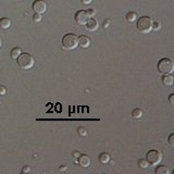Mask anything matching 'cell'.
Segmentation results:
<instances>
[{
    "label": "cell",
    "mask_w": 174,
    "mask_h": 174,
    "mask_svg": "<svg viewBox=\"0 0 174 174\" xmlns=\"http://www.w3.org/2000/svg\"><path fill=\"white\" fill-rule=\"evenodd\" d=\"M30 171H31V168L27 167V165H26V167H23L22 170H21V172H22V173H28Z\"/></svg>",
    "instance_id": "d4e9b609"
},
{
    "label": "cell",
    "mask_w": 174,
    "mask_h": 174,
    "mask_svg": "<svg viewBox=\"0 0 174 174\" xmlns=\"http://www.w3.org/2000/svg\"><path fill=\"white\" fill-rule=\"evenodd\" d=\"M143 114H144V112H143L142 109H139V108H136V109H134L132 111V117L134 119H140L143 117Z\"/></svg>",
    "instance_id": "5bb4252c"
},
{
    "label": "cell",
    "mask_w": 174,
    "mask_h": 174,
    "mask_svg": "<svg viewBox=\"0 0 174 174\" xmlns=\"http://www.w3.org/2000/svg\"><path fill=\"white\" fill-rule=\"evenodd\" d=\"M158 71L162 74H171L174 71V61L171 58H162L158 62Z\"/></svg>",
    "instance_id": "3957f363"
},
{
    "label": "cell",
    "mask_w": 174,
    "mask_h": 174,
    "mask_svg": "<svg viewBox=\"0 0 174 174\" xmlns=\"http://www.w3.org/2000/svg\"><path fill=\"white\" fill-rule=\"evenodd\" d=\"M1 46H2V40L0 39V48H1Z\"/></svg>",
    "instance_id": "f546056e"
},
{
    "label": "cell",
    "mask_w": 174,
    "mask_h": 174,
    "mask_svg": "<svg viewBox=\"0 0 174 174\" xmlns=\"http://www.w3.org/2000/svg\"><path fill=\"white\" fill-rule=\"evenodd\" d=\"M152 20L149 16H142L137 21L136 28L142 34H148L152 31Z\"/></svg>",
    "instance_id": "6da1fadb"
},
{
    "label": "cell",
    "mask_w": 174,
    "mask_h": 174,
    "mask_svg": "<svg viewBox=\"0 0 174 174\" xmlns=\"http://www.w3.org/2000/svg\"><path fill=\"white\" fill-rule=\"evenodd\" d=\"M81 2H82L83 5H90V3L92 2V0H81Z\"/></svg>",
    "instance_id": "4316f807"
},
{
    "label": "cell",
    "mask_w": 174,
    "mask_h": 174,
    "mask_svg": "<svg viewBox=\"0 0 174 174\" xmlns=\"http://www.w3.org/2000/svg\"><path fill=\"white\" fill-rule=\"evenodd\" d=\"M72 154H73V157H74V158H78V157H80V152H78V151H73Z\"/></svg>",
    "instance_id": "f1b7e54d"
},
{
    "label": "cell",
    "mask_w": 174,
    "mask_h": 174,
    "mask_svg": "<svg viewBox=\"0 0 174 174\" xmlns=\"http://www.w3.org/2000/svg\"><path fill=\"white\" fill-rule=\"evenodd\" d=\"M87 14L89 15V17H92V16H95L96 12H95L94 9H89V10H87Z\"/></svg>",
    "instance_id": "7402d4cb"
},
{
    "label": "cell",
    "mask_w": 174,
    "mask_h": 174,
    "mask_svg": "<svg viewBox=\"0 0 174 174\" xmlns=\"http://www.w3.org/2000/svg\"><path fill=\"white\" fill-rule=\"evenodd\" d=\"M169 101L171 104H174V94H171L169 96Z\"/></svg>",
    "instance_id": "484cf974"
},
{
    "label": "cell",
    "mask_w": 174,
    "mask_h": 174,
    "mask_svg": "<svg viewBox=\"0 0 174 174\" xmlns=\"http://www.w3.org/2000/svg\"><path fill=\"white\" fill-rule=\"evenodd\" d=\"M146 160L149 162L151 165H157L162 161V154L157 149H151L147 152Z\"/></svg>",
    "instance_id": "5b68a950"
},
{
    "label": "cell",
    "mask_w": 174,
    "mask_h": 174,
    "mask_svg": "<svg viewBox=\"0 0 174 174\" xmlns=\"http://www.w3.org/2000/svg\"><path fill=\"white\" fill-rule=\"evenodd\" d=\"M99 161L100 163L102 164L108 163V162L110 161V154H107V152H101V154H99Z\"/></svg>",
    "instance_id": "4fadbf2b"
},
{
    "label": "cell",
    "mask_w": 174,
    "mask_h": 174,
    "mask_svg": "<svg viewBox=\"0 0 174 174\" xmlns=\"http://www.w3.org/2000/svg\"><path fill=\"white\" fill-rule=\"evenodd\" d=\"M169 143H170V145H171L172 147L174 146V134H171L169 136Z\"/></svg>",
    "instance_id": "603a6c76"
},
{
    "label": "cell",
    "mask_w": 174,
    "mask_h": 174,
    "mask_svg": "<svg viewBox=\"0 0 174 174\" xmlns=\"http://www.w3.org/2000/svg\"><path fill=\"white\" fill-rule=\"evenodd\" d=\"M169 169L167 167H164V165H160L156 169L154 173L156 174H169Z\"/></svg>",
    "instance_id": "2e32d148"
},
{
    "label": "cell",
    "mask_w": 174,
    "mask_h": 174,
    "mask_svg": "<svg viewBox=\"0 0 174 174\" xmlns=\"http://www.w3.org/2000/svg\"><path fill=\"white\" fill-rule=\"evenodd\" d=\"M136 19H137V14L135 12H129L126 14V21L129 23L135 22V21H136Z\"/></svg>",
    "instance_id": "e0dca14e"
},
{
    "label": "cell",
    "mask_w": 174,
    "mask_h": 174,
    "mask_svg": "<svg viewBox=\"0 0 174 174\" xmlns=\"http://www.w3.org/2000/svg\"><path fill=\"white\" fill-rule=\"evenodd\" d=\"M160 28V23L159 22H154L152 23V30H159Z\"/></svg>",
    "instance_id": "cb8c5ba5"
},
{
    "label": "cell",
    "mask_w": 174,
    "mask_h": 174,
    "mask_svg": "<svg viewBox=\"0 0 174 174\" xmlns=\"http://www.w3.org/2000/svg\"><path fill=\"white\" fill-rule=\"evenodd\" d=\"M109 24H110V20H107L106 22L103 23V27L104 28H108V27H109Z\"/></svg>",
    "instance_id": "83f0119b"
},
{
    "label": "cell",
    "mask_w": 174,
    "mask_h": 174,
    "mask_svg": "<svg viewBox=\"0 0 174 174\" xmlns=\"http://www.w3.org/2000/svg\"><path fill=\"white\" fill-rule=\"evenodd\" d=\"M11 26V21L7 17H2L0 19V27L3 28V30H7Z\"/></svg>",
    "instance_id": "7c38bea8"
},
{
    "label": "cell",
    "mask_w": 174,
    "mask_h": 174,
    "mask_svg": "<svg viewBox=\"0 0 174 174\" xmlns=\"http://www.w3.org/2000/svg\"><path fill=\"white\" fill-rule=\"evenodd\" d=\"M77 131H78V134L82 135V136H86V135H87V131L84 129V127H82V126L78 127V129H77Z\"/></svg>",
    "instance_id": "ffe728a7"
},
{
    "label": "cell",
    "mask_w": 174,
    "mask_h": 174,
    "mask_svg": "<svg viewBox=\"0 0 174 174\" xmlns=\"http://www.w3.org/2000/svg\"><path fill=\"white\" fill-rule=\"evenodd\" d=\"M62 46L67 50H73L78 46V37L75 34L69 33L65 34L62 38Z\"/></svg>",
    "instance_id": "277c9868"
},
{
    "label": "cell",
    "mask_w": 174,
    "mask_h": 174,
    "mask_svg": "<svg viewBox=\"0 0 174 174\" xmlns=\"http://www.w3.org/2000/svg\"><path fill=\"white\" fill-rule=\"evenodd\" d=\"M138 165H139L140 168H143V169H146V168L149 167L150 164H149V162L147 161L146 159H140V160L138 161Z\"/></svg>",
    "instance_id": "ac0fdd59"
},
{
    "label": "cell",
    "mask_w": 174,
    "mask_h": 174,
    "mask_svg": "<svg viewBox=\"0 0 174 174\" xmlns=\"http://www.w3.org/2000/svg\"><path fill=\"white\" fill-rule=\"evenodd\" d=\"M17 64L22 70H30L34 67L35 59L30 53H21L17 57Z\"/></svg>",
    "instance_id": "7a4b0ae2"
},
{
    "label": "cell",
    "mask_w": 174,
    "mask_h": 174,
    "mask_svg": "<svg viewBox=\"0 0 174 174\" xmlns=\"http://www.w3.org/2000/svg\"><path fill=\"white\" fill-rule=\"evenodd\" d=\"M78 46L86 49L90 46V39L87 36H80L78 37Z\"/></svg>",
    "instance_id": "30bf717a"
},
{
    "label": "cell",
    "mask_w": 174,
    "mask_h": 174,
    "mask_svg": "<svg viewBox=\"0 0 174 174\" xmlns=\"http://www.w3.org/2000/svg\"><path fill=\"white\" fill-rule=\"evenodd\" d=\"M86 26H87V30L88 31L95 32V31H97L98 27H99V23H98V21L92 16V17H89V19H88V21H87V23H86Z\"/></svg>",
    "instance_id": "ba28073f"
},
{
    "label": "cell",
    "mask_w": 174,
    "mask_h": 174,
    "mask_svg": "<svg viewBox=\"0 0 174 174\" xmlns=\"http://www.w3.org/2000/svg\"><path fill=\"white\" fill-rule=\"evenodd\" d=\"M78 164L83 168H88L90 165V158L87 154H80L78 160H77Z\"/></svg>",
    "instance_id": "9c48e42d"
},
{
    "label": "cell",
    "mask_w": 174,
    "mask_h": 174,
    "mask_svg": "<svg viewBox=\"0 0 174 174\" xmlns=\"http://www.w3.org/2000/svg\"><path fill=\"white\" fill-rule=\"evenodd\" d=\"M33 20H34V22L38 23L42 21V14H39V13H35L34 16H33Z\"/></svg>",
    "instance_id": "d6986e66"
},
{
    "label": "cell",
    "mask_w": 174,
    "mask_h": 174,
    "mask_svg": "<svg viewBox=\"0 0 174 174\" xmlns=\"http://www.w3.org/2000/svg\"><path fill=\"white\" fill-rule=\"evenodd\" d=\"M22 53V50H21L20 47H15L11 50V58L12 59H17V57Z\"/></svg>",
    "instance_id": "9a60e30c"
},
{
    "label": "cell",
    "mask_w": 174,
    "mask_h": 174,
    "mask_svg": "<svg viewBox=\"0 0 174 174\" xmlns=\"http://www.w3.org/2000/svg\"><path fill=\"white\" fill-rule=\"evenodd\" d=\"M5 92H7L5 87L2 86V85H0V96H3V95H5Z\"/></svg>",
    "instance_id": "44dd1931"
},
{
    "label": "cell",
    "mask_w": 174,
    "mask_h": 174,
    "mask_svg": "<svg viewBox=\"0 0 174 174\" xmlns=\"http://www.w3.org/2000/svg\"><path fill=\"white\" fill-rule=\"evenodd\" d=\"M162 83L165 86H172L174 83V78L171 74H164L163 77H162Z\"/></svg>",
    "instance_id": "8fae6325"
},
{
    "label": "cell",
    "mask_w": 174,
    "mask_h": 174,
    "mask_svg": "<svg viewBox=\"0 0 174 174\" xmlns=\"http://www.w3.org/2000/svg\"><path fill=\"white\" fill-rule=\"evenodd\" d=\"M33 10L36 13L42 14L47 11V3L44 0H35L33 2Z\"/></svg>",
    "instance_id": "52a82bcc"
},
{
    "label": "cell",
    "mask_w": 174,
    "mask_h": 174,
    "mask_svg": "<svg viewBox=\"0 0 174 174\" xmlns=\"http://www.w3.org/2000/svg\"><path fill=\"white\" fill-rule=\"evenodd\" d=\"M74 19H75V22L77 24L80 25H86L87 21L89 19V15L87 14V11H84V10H80L77 11L74 15Z\"/></svg>",
    "instance_id": "8992f818"
}]
</instances>
